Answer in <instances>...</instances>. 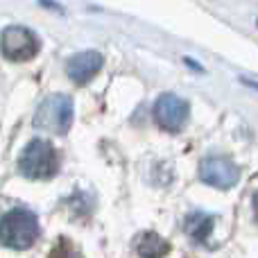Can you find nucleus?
Wrapping results in <instances>:
<instances>
[{
	"mask_svg": "<svg viewBox=\"0 0 258 258\" xmlns=\"http://www.w3.org/2000/svg\"><path fill=\"white\" fill-rule=\"evenodd\" d=\"M39 238V220L27 209H14L0 218V242L12 249H30Z\"/></svg>",
	"mask_w": 258,
	"mask_h": 258,
	"instance_id": "f257e3e1",
	"label": "nucleus"
},
{
	"mask_svg": "<svg viewBox=\"0 0 258 258\" xmlns=\"http://www.w3.org/2000/svg\"><path fill=\"white\" fill-rule=\"evenodd\" d=\"M18 170L27 179H52L59 172V154L54 145L43 138L30 141L21 152Z\"/></svg>",
	"mask_w": 258,
	"mask_h": 258,
	"instance_id": "f03ea898",
	"label": "nucleus"
},
{
	"mask_svg": "<svg viewBox=\"0 0 258 258\" xmlns=\"http://www.w3.org/2000/svg\"><path fill=\"white\" fill-rule=\"evenodd\" d=\"M73 116H75V107L68 95L52 93L43 98L34 113V127L48 134H66L73 125Z\"/></svg>",
	"mask_w": 258,
	"mask_h": 258,
	"instance_id": "7ed1b4c3",
	"label": "nucleus"
},
{
	"mask_svg": "<svg viewBox=\"0 0 258 258\" xmlns=\"http://www.w3.org/2000/svg\"><path fill=\"white\" fill-rule=\"evenodd\" d=\"M41 43L32 30L23 25H12L0 36V50L9 61H30L36 57Z\"/></svg>",
	"mask_w": 258,
	"mask_h": 258,
	"instance_id": "20e7f679",
	"label": "nucleus"
},
{
	"mask_svg": "<svg viewBox=\"0 0 258 258\" xmlns=\"http://www.w3.org/2000/svg\"><path fill=\"white\" fill-rule=\"evenodd\" d=\"M190 118V104L174 93H163L154 102V120L161 129L170 134L181 132Z\"/></svg>",
	"mask_w": 258,
	"mask_h": 258,
	"instance_id": "39448f33",
	"label": "nucleus"
},
{
	"mask_svg": "<svg viewBox=\"0 0 258 258\" xmlns=\"http://www.w3.org/2000/svg\"><path fill=\"white\" fill-rule=\"evenodd\" d=\"M200 179L220 190H229L240 181V168L227 156H206L200 163Z\"/></svg>",
	"mask_w": 258,
	"mask_h": 258,
	"instance_id": "423d86ee",
	"label": "nucleus"
},
{
	"mask_svg": "<svg viewBox=\"0 0 258 258\" xmlns=\"http://www.w3.org/2000/svg\"><path fill=\"white\" fill-rule=\"evenodd\" d=\"M104 66V57L95 50H86V52H77L73 54L66 61V73L71 77V82H75L77 86H84L102 71Z\"/></svg>",
	"mask_w": 258,
	"mask_h": 258,
	"instance_id": "0eeeda50",
	"label": "nucleus"
},
{
	"mask_svg": "<svg viewBox=\"0 0 258 258\" xmlns=\"http://www.w3.org/2000/svg\"><path fill=\"white\" fill-rule=\"evenodd\" d=\"M136 254L141 258H165L170 254V242L154 231H145L136 238Z\"/></svg>",
	"mask_w": 258,
	"mask_h": 258,
	"instance_id": "6e6552de",
	"label": "nucleus"
},
{
	"mask_svg": "<svg viewBox=\"0 0 258 258\" xmlns=\"http://www.w3.org/2000/svg\"><path fill=\"white\" fill-rule=\"evenodd\" d=\"M213 215L202 213V211H195L186 218V233L192 238L195 242H206V238L213 231Z\"/></svg>",
	"mask_w": 258,
	"mask_h": 258,
	"instance_id": "1a4fd4ad",
	"label": "nucleus"
},
{
	"mask_svg": "<svg viewBox=\"0 0 258 258\" xmlns=\"http://www.w3.org/2000/svg\"><path fill=\"white\" fill-rule=\"evenodd\" d=\"M242 84L249 86V89H256L258 91V82H251V80H242Z\"/></svg>",
	"mask_w": 258,
	"mask_h": 258,
	"instance_id": "9d476101",
	"label": "nucleus"
},
{
	"mask_svg": "<svg viewBox=\"0 0 258 258\" xmlns=\"http://www.w3.org/2000/svg\"><path fill=\"white\" fill-rule=\"evenodd\" d=\"M254 209H256V213H258V192L254 195Z\"/></svg>",
	"mask_w": 258,
	"mask_h": 258,
	"instance_id": "9b49d317",
	"label": "nucleus"
}]
</instances>
